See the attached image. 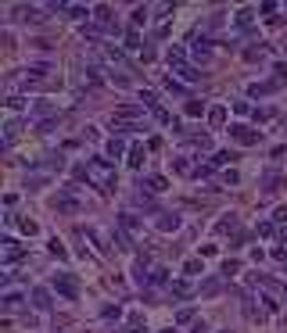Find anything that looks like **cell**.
<instances>
[{"mask_svg": "<svg viewBox=\"0 0 287 333\" xmlns=\"http://www.w3.org/2000/svg\"><path fill=\"white\" fill-rule=\"evenodd\" d=\"M237 269H240L237 258H226V262H223V276H226V280H230V276H237Z\"/></svg>", "mask_w": 287, "mask_h": 333, "instance_id": "obj_23", "label": "cell"}, {"mask_svg": "<svg viewBox=\"0 0 287 333\" xmlns=\"http://www.w3.org/2000/svg\"><path fill=\"white\" fill-rule=\"evenodd\" d=\"M169 64H172V68L187 64V61H183V47H169Z\"/></svg>", "mask_w": 287, "mask_h": 333, "instance_id": "obj_19", "label": "cell"}, {"mask_svg": "<svg viewBox=\"0 0 287 333\" xmlns=\"http://www.w3.org/2000/svg\"><path fill=\"white\" fill-rule=\"evenodd\" d=\"M284 126H287V115H284Z\"/></svg>", "mask_w": 287, "mask_h": 333, "instance_id": "obj_44", "label": "cell"}, {"mask_svg": "<svg viewBox=\"0 0 287 333\" xmlns=\"http://www.w3.org/2000/svg\"><path fill=\"white\" fill-rule=\"evenodd\" d=\"M234 158H237L234 151H216V154H212V165H226V161H234Z\"/></svg>", "mask_w": 287, "mask_h": 333, "instance_id": "obj_22", "label": "cell"}, {"mask_svg": "<svg viewBox=\"0 0 287 333\" xmlns=\"http://www.w3.org/2000/svg\"><path fill=\"white\" fill-rule=\"evenodd\" d=\"M273 233H276L273 222H262V226H258V237H273Z\"/></svg>", "mask_w": 287, "mask_h": 333, "instance_id": "obj_34", "label": "cell"}, {"mask_svg": "<svg viewBox=\"0 0 287 333\" xmlns=\"http://www.w3.org/2000/svg\"><path fill=\"white\" fill-rule=\"evenodd\" d=\"M86 36H90V40L97 43V29H94V25H83V40H86Z\"/></svg>", "mask_w": 287, "mask_h": 333, "instance_id": "obj_42", "label": "cell"}, {"mask_svg": "<svg viewBox=\"0 0 287 333\" xmlns=\"http://www.w3.org/2000/svg\"><path fill=\"white\" fill-rule=\"evenodd\" d=\"M230 140H237V143L252 147V143L262 140V133H258L255 126H240V122H234V126H230Z\"/></svg>", "mask_w": 287, "mask_h": 333, "instance_id": "obj_2", "label": "cell"}, {"mask_svg": "<svg viewBox=\"0 0 287 333\" xmlns=\"http://www.w3.org/2000/svg\"><path fill=\"white\" fill-rule=\"evenodd\" d=\"M273 222H287V205H280V208L273 211Z\"/></svg>", "mask_w": 287, "mask_h": 333, "instance_id": "obj_36", "label": "cell"}, {"mask_svg": "<svg viewBox=\"0 0 287 333\" xmlns=\"http://www.w3.org/2000/svg\"><path fill=\"white\" fill-rule=\"evenodd\" d=\"M122 154H129V151H126V143L118 140V136H112V140L104 143V158H108V161H115V158H122Z\"/></svg>", "mask_w": 287, "mask_h": 333, "instance_id": "obj_3", "label": "cell"}, {"mask_svg": "<svg viewBox=\"0 0 287 333\" xmlns=\"http://www.w3.org/2000/svg\"><path fill=\"white\" fill-rule=\"evenodd\" d=\"M144 190L162 193V190H169V179H165V175H147V179H144Z\"/></svg>", "mask_w": 287, "mask_h": 333, "instance_id": "obj_9", "label": "cell"}, {"mask_svg": "<svg viewBox=\"0 0 287 333\" xmlns=\"http://www.w3.org/2000/svg\"><path fill=\"white\" fill-rule=\"evenodd\" d=\"M194 319V308H180L176 312V326H183V322H190Z\"/></svg>", "mask_w": 287, "mask_h": 333, "instance_id": "obj_29", "label": "cell"}, {"mask_svg": "<svg viewBox=\"0 0 287 333\" xmlns=\"http://www.w3.org/2000/svg\"><path fill=\"white\" fill-rule=\"evenodd\" d=\"M219 286H223L219 280H205V283H201V294H208V298H212V294H219Z\"/></svg>", "mask_w": 287, "mask_h": 333, "instance_id": "obj_27", "label": "cell"}, {"mask_svg": "<svg viewBox=\"0 0 287 333\" xmlns=\"http://www.w3.org/2000/svg\"><path fill=\"white\" fill-rule=\"evenodd\" d=\"M172 15V7L169 4H162V7H154V18H169Z\"/></svg>", "mask_w": 287, "mask_h": 333, "instance_id": "obj_40", "label": "cell"}, {"mask_svg": "<svg viewBox=\"0 0 287 333\" xmlns=\"http://www.w3.org/2000/svg\"><path fill=\"white\" fill-rule=\"evenodd\" d=\"M144 158H147V154H144V143H133V147H129V158H126V165L136 172V169L144 165Z\"/></svg>", "mask_w": 287, "mask_h": 333, "instance_id": "obj_6", "label": "cell"}, {"mask_svg": "<svg viewBox=\"0 0 287 333\" xmlns=\"http://www.w3.org/2000/svg\"><path fill=\"white\" fill-rule=\"evenodd\" d=\"M190 47H194V54H198L201 61H208V58H212V47H208V40H194Z\"/></svg>", "mask_w": 287, "mask_h": 333, "instance_id": "obj_13", "label": "cell"}, {"mask_svg": "<svg viewBox=\"0 0 287 333\" xmlns=\"http://www.w3.org/2000/svg\"><path fill=\"white\" fill-rule=\"evenodd\" d=\"M54 290H58L61 298L76 301L79 298V280H76V276H68V272H58V276H54Z\"/></svg>", "mask_w": 287, "mask_h": 333, "instance_id": "obj_1", "label": "cell"}, {"mask_svg": "<svg viewBox=\"0 0 287 333\" xmlns=\"http://www.w3.org/2000/svg\"><path fill=\"white\" fill-rule=\"evenodd\" d=\"M201 111H205V104H201V100H187V115H201Z\"/></svg>", "mask_w": 287, "mask_h": 333, "instance_id": "obj_33", "label": "cell"}, {"mask_svg": "<svg viewBox=\"0 0 287 333\" xmlns=\"http://www.w3.org/2000/svg\"><path fill=\"white\" fill-rule=\"evenodd\" d=\"M234 226H237V215H223L216 222V233H226V229H234Z\"/></svg>", "mask_w": 287, "mask_h": 333, "instance_id": "obj_17", "label": "cell"}, {"mask_svg": "<svg viewBox=\"0 0 287 333\" xmlns=\"http://www.w3.org/2000/svg\"><path fill=\"white\" fill-rule=\"evenodd\" d=\"M126 47H129V50H136V47H140V32H136L133 25L126 29Z\"/></svg>", "mask_w": 287, "mask_h": 333, "instance_id": "obj_18", "label": "cell"}, {"mask_svg": "<svg viewBox=\"0 0 287 333\" xmlns=\"http://www.w3.org/2000/svg\"><path fill=\"white\" fill-rule=\"evenodd\" d=\"M176 226H180V215H176V211H172V215H158V229H162V233H172Z\"/></svg>", "mask_w": 287, "mask_h": 333, "instance_id": "obj_10", "label": "cell"}, {"mask_svg": "<svg viewBox=\"0 0 287 333\" xmlns=\"http://www.w3.org/2000/svg\"><path fill=\"white\" fill-rule=\"evenodd\" d=\"M18 304H22V294L7 290V294H4V308H18Z\"/></svg>", "mask_w": 287, "mask_h": 333, "instance_id": "obj_25", "label": "cell"}, {"mask_svg": "<svg viewBox=\"0 0 287 333\" xmlns=\"http://www.w3.org/2000/svg\"><path fill=\"white\" fill-rule=\"evenodd\" d=\"M172 72H176L180 79H187V82H198V79H201V72L190 68V64H180V68H172Z\"/></svg>", "mask_w": 287, "mask_h": 333, "instance_id": "obj_11", "label": "cell"}, {"mask_svg": "<svg viewBox=\"0 0 287 333\" xmlns=\"http://www.w3.org/2000/svg\"><path fill=\"white\" fill-rule=\"evenodd\" d=\"M208 126L212 129H230L226 126V108H208Z\"/></svg>", "mask_w": 287, "mask_h": 333, "instance_id": "obj_8", "label": "cell"}, {"mask_svg": "<svg viewBox=\"0 0 287 333\" xmlns=\"http://www.w3.org/2000/svg\"><path fill=\"white\" fill-rule=\"evenodd\" d=\"M147 330V322H144V312H133V316L126 319V326L118 330V333H144Z\"/></svg>", "mask_w": 287, "mask_h": 333, "instance_id": "obj_4", "label": "cell"}, {"mask_svg": "<svg viewBox=\"0 0 287 333\" xmlns=\"http://www.w3.org/2000/svg\"><path fill=\"white\" fill-rule=\"evenodd\" d=\"M223 183H230V187H237V183H240V175H237V172H234V169H230V172H226V175H223Z\"/></svg>", "mask_w": 287, "mask_h": 333, "instance_id": "obj_41", "label": "cell"}, {"mask_svg": "<svg viewBox=\"0 0 287 333\" xmlns=\"http://www.w3.org/2000/svg\"><path fill=\"white\" fill-rule=\"evenodd\" d=\"M65 11H68L72 18H86L90 11H94V7H83V4H72V7H65Z\"/></svg>", "mask_w": 287, "mask_h": 333, "instance_id": "obj_24", "label": "cell"}, {"mask_svg": "<svg viewBox=\"0 0 287 333\" xmlns=\"http://www.w3.org/2000/svg\"><path fill=\"white\" fill-rule=\"evenodd\" d=\"M7 108H11V111H22L25 100H22V97H7Z\"/></svg>", "mask_w": 287, "mask_h": 333, "instance_id": "obj_35", "label": "cell"}, {"mask_svg": "<svg viewBox=\"0 0 287 333\" xmlns=\"http://www.w3.org/2000/svg\"><path fill=\"white\" fill-rule=\"evenodd\" d=\"M284 240H287V229H284Z\"/></svg>", "mask_w": 287, "mask_h": 333, "instance_id": "obj_43", "label": "cell"}, {"mask_svg": "<svg viewBox=\"0 0 287 333\" xmlns=\"http://www.w3.org/2000/svg\"><path fill=\"white\" fill-rule=\"evenodd\" d=\"M266 118H273V108H262V111H255V122H266Z\"/></svg>", "mask_w": 287, "mask_h": 333, "instance_id": "obj_38", "label": "cell"}, {"mask_svg": "<svg viewBox=\"0 0 287 333\" xmlns=\"http://www.w3.org/2000/svg\"><path fill=\"white\" fill-rule=\"evenodd\" d=\"M18 229H22L25 237H36V233H40V226H36L33 219H18Z\"/></svg>", "mask_w": 287, "mask_h": 333, "instance_id": "obj_16", "label": "cell"}, {"mask_svg": "<svg viewBox=\"0 0 287 333\" xmlns=\"http://www.w3.org/2000/svg\"><path fill=\"white\" fill-rule=\"evenodd\" d=\"M147 280H151V283H165V280H169V272L158 265V269H151V276H147Z\"/></svg>", "mask_w": 287, "mask_h": 333, "instance_id": "obj_30", "label": "cell"}, {"mask_svg": "<svg viewBox=\"0 0 287 333\" xmlns=\"http://www.w3.org/2000/svg\"><path fill=\"white\" fill-rule=\"evenodd\" d=\"M244 316H248V319H252V322H262V312H258V308H255V301H252V298H248V294H244Z\"/></svg>", "mask_w": 287, "mask_h": 333, "instance_id": "obj_14", "label": "cell"}, {"mask_svg": "<svg viewBox=\"0 0 287 333\" xmlns=\"http://www.w3.org/2000/svg\"><path fill=\"white\" fill-rule=\"evenodd\" d=\"M172 294H180V298H187V294H190V283H187V280H172Z\"/></svg>", "mask_w": 287, "mask_h": 333, "instance_id": "obj_26", "label": "cell"}, {"mask_svg": "<svg viewBox=\"0 0 287 333\" xmlns=\"http://www.w3.org/2000/svg\"><path fill=\"white\" fill-rule=\"evenodd\" d=\"M140 104H147L151 111H158V97H154L151 90H140Z\"/></svg>", "mask_w": 287, "mask_h": 333, "instance_id": "obj_21", "label": "cell"}, {"mask_svg": "<svg viewBox=\"0 0 287 333\" xmlns=\"http://www.w3.org/2000/svg\"><path fill=\"white\" fill-rule=\"evenodd\" d=\"M255 18H258L255 7H240V11H237V29H252Z\"/></svg>", "mask_w": 287, "mask_h": 333, "instance_id": "obj_5", "label": "cell"}, {"mask_svg": "<svg viewBox=\"0 0 287 333\" xmlns=\"http://www.w3.org/2000/svg\"><path fill=\"white\" fill-rule=\"evenodd\" d=\"M201 269H205V265H201V262H198V258H190V262H187V265H183V272H187V276H198Z\"/></svg>", "mask_w": 287, "mask_h": 333, "instance_id": "obj_28", "label": "cell"}, {"mask_svg": "<svg viewBox=\"0 0 287 333\" xmlns=\"http://www.w3.org/2000/svg\"><path fill=\"white\" fill-rule=\"evenodd\" d=\"M270 90H273V82H255V86L248 90V94H252V97H258V94H270Z\"/></svg>", "mask_w": 287, "mask_h": 333, "instance_id": "obj_32", "label": "cell"}, {"mask_svg": "<svg viewBox=\"0 0 287 333\" xmlns=\"http://www.w3.org/2000/svg\"><path fill=\"white\" fill-rule=\"evenodd\" d=\"M33 304H36V308H40V312H47L51 308V290H47V286H36V290H33Z\"/></svg>", "mask_w": 287, "mask_h": 333, "instance_id": "obj_7", "label": "cell"}, {"mask_svg": "<svg viewBox=\"0 0 287 333\" xmlns=\"http://www.w3.org/2000/svg\"><path fill=\"white\" fill-rule=\"evenodd\" d=\"M165 90H169V94H187V90H183V82L176 79V76H165Z\"/></svg>", "mask_w": 287, "mask_h": 333, "instance_id": "obj_20", "label": "cell"}, {"mask_svg": "<svg viewBox=\"0 0 287 333\" xmlns=\"http://www.w3.org/2000/svg\"><path fill=\"white\" fill-rule=\"evenodd\" d=\"M51 254H54V258H68V251H65L61 240H51Z\"/></svg>", "mask_w": 287, "mask_h": 333, "instance_id": "obj_31", "label": "cell"}, {"mask_svg": "<svg viewBox=\"0 0 287 333\" xmlns=\"http://www.w3.org/2000/svg\"><path fill=\"white\" fill-rule=\"evenodd\" d=\"M147 11H151V7H144V4H140V7H133V18H129V25H133V29H136V25H144V22H147Z\"/></svg>", "mask_w": 287, "mask_h": 333, "instance_id": "obj_15", "label": "cell"}, {"mask_svg": "<svg viewBox=\"0 0 287 333\" xmlns=\"http://www.w3.org/2000/svg\"><path fill=\"white\" fill-rule=\"evenodd\" d=\"M276 11V4H273V0H266V4H258V15H273Z\"/></svg>", "mask_w": 287, "mask_h": 333, "instance_id": "obj_37", "label": "cell"}, {"mask_svg": "<svg viewBox=\"0 0 287 333\" xmlns=\"http://www.w3.org/2000/svg\"><path fill=\"white\" fill-rule=\"evenodd\" d=\"M94 18H97L101 25H112V7H108V4H97V7H94Z\"/></svg>", "mask_w": 287, "mask_h": 333, "instance_id": "obj_12", "label": "cell"}, {"mask_svg": "<svg viewBox=\"0 0 287 333\" xmlns=\"http://www.w3.org/2000/svg\"><path fill=\"white\" fill-rule=\"evenodd\" d=\"M118 316H122V312H118V304H108V308H104V319H118Z\"/></svg>", "mask_w": 287, "mask_h": 333, "instance_id": "obj_39", "label": "cell"}]
</instances>
